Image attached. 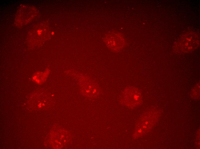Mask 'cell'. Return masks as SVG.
Listing matches in <instances>:
<instances>
[{"label": "cell", "mask_w": 200, "mask_h": 149, "mask_svg": "<svg viewBox=\"0 0 200 149\" xmlns=\"http://www.w3.org/2000/svg\"><path fill=\"white\" fill-rule=\"evenodd\" d=\"M114 38H111L108 42L109 47L113 51L118 52L124 47L125 45L124 40L122 36L117 34H114Z\"/></svg>", "instance_id": "obj_1"}, {"label": "cell", "mask_w": 200, "mask_h": 149, "mask_svg": "<svg viewBox=\"0 0 200 149\" xmlns=\"http://www.w3.org/2000/svg\"><path fill=\"white\" fill-rule=\"evenodd\" d=\"M133 91L132 89L130 90V88L126 89L123 94L124 96L122 97L123 98V100L127 105H130L134 104L138 100L139 96L136 92Z\"/></svg>", "instance_id": "obj_2"}, {"label": "cell", "mask_w": 200, "mask_h": 149, "mask_svg": "<svg viewBox=\"0 0 200 149\" xmlns=\"http://www.w3.org/2000/svg\"><path fill=\"white\" fill-rule=\"evenodd\" d=\"M52 34H53V32H52Z\"/></svg>", "instance_id": "obj_3"}]
</instances>
